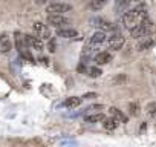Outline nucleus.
Instances as JSON below:
<instances>
[{
	"label": "nucleus",
	"instance_id": "1",
	"mask_svg": "<svg viewBox=\"0 0 156 147\" xmlns=\"http://www.w3.org/2000/svg\"><path fill=\"white\" fill-rule=\"evenodd\" d=\"M145 19H148L145 8H130L124 16H122V25L126 29L132 31L138 25H141Z\"/></svg>",
	"mask_w": 156,
	"mask_h": 147
},
{
	"label": "nucleus",
	"instance_id": "2",
	"mask_svg": "<svg viewBox=\"0 0 156 147\" xmlns=\"http://www.w3.org/2000/svg\"><path fill=\"white\" fill-rule=\"evenodd\" d=\"M151 31H153V22H151L150 19H145L141 25H138V26H136L135 29H132L130 32H132V37H133L135 40H141V38L150 35Z\"/></svg>",
	"mask_w": 156,
	"mask_h": 147
},
{
	"label": "nucleus",
	"instance_id": "3",
	"mask_svg": "<svg viewBox=\"0 0 156 147\" xmlns=\"http://www.w3.org/2000/svg\"><path fill=\"white\" fill-rule=\"evenodd\" d=\"M32 31H34V35L38 37L40 40H49L51 38V29H49V26H46L41 22H35L32 25Z\"/></svg>",
	"mask_w": 156,
	"mask_h": 147
},
{
	"label": "nucleus",
	"instance_id": "4",
	"mask_svg": "<svg viewBox=\"0 0 156 147\" xmlns=\"http://www.w3.org/2000/svg\"><path fill=\"white\" fill-rule=\"evenodd\" d=\"M69 11H72V6L69 3H51L46 8V13H49V16H63Z\"/></svg>",
	"mask_w": 156,
	"mask_h": 147
},
{
	"label": "nucleus",
	"instance_id": "5",
	"mask_svg": "<svg viewBox=\"0 0 156 147\" xmlns=\"http://www.w3.org/2000/svg\"><path fill=\"white\" fill-rule=\"evenodd\" d=\"M48 25L57 29H63L66 28V25H69V19H66L64 16H48Z\"/></svg>",
	"mask_w": 156,
	"mask_h": 147
},
{
	"label": "nucleus",
	"instance_id": "6",
	"mask_svg": "<svg viewBox=\"0 0 156 147\" xmlns=\"http://www.w3.org/2000/svg\"><path fill=\"white\" fill-rule=\"evenodd\" d=\"M124 37L119 34V32H115L113 35H110L109 38H107V43H109V48L110 49H113V51H118V49H121L122 46H124Z\"/></svg>",
	"mask_w": 156,
	"mask_h": 147
},
{
	"label": "nucleus",
	"instance_id": "7",
	"mask_svg": "<svg viewBox=\"0 0 156 147\" xmlns=\"http://www.w3.org/2000/svg\"><path fill=\"white\" fill-rule=\"evenodd\" d=\"M25 41H26V45H28L29 48H32V49H37V51H43V49H44L43 40H40L38 37H35V35H32V34L25 35Z\"/></svg>",
	"mask_w": 156,
	"mask_h": 147
},
{
	"label": "nucleus",
	"instance_id": "8",
	"mask_svg": "<svg viewBox=\"0 0 156 147\" xmlns=\"http://www.w3.org/2000/svg\"><path fill=\"white\" fill-rule=\"evenodd\" d=\"M11 49H12V41L9 34L2 32V35H0V51H2V54H8Z\"/></svg>",
	"mask_w": 156,
	"mask_h": 147
},
{
	"label": "nucleus",
	"instance_id": "9",
	"mask_svg": "<svg viewBox=\"0 0 156 147\" xmlns=\"http://www.w3.org/2000/svg\"><path fill=\"white\" fill-rule=\"evenodd\" d=\"M156 43V35H147L141 40H138V51H145L150 49Z\"/></svg>",
	"mask_w": 156,
	"mask_h": 147
},
{
	"label": "nucleus",
	"instance_id": "10",
	"mask_svg": "<svg viewBox=\"0 0 156 147\" xmlns=\"http://www.w3.org/2000/svg\"><path fill=\"white\" fill-rule=\"evenodd\" d=\"M106 40H107V35H106L104 32L98 31V32H95V34L90 37V40H89V43H87V45H90V46H94V48H100Z\"/></svg>",
	"mask_w": 156,
	"mask_h": 147
},
{
	"label": "nucleus",
	"instance_id": "11",
	"mask_svg": "<svg viewBox=\"0 0 156 147\" xmlns=\"http://www.w3.org/2000/svg\"><path fill=\"white\" fill-rule=\"evenodd\" d=\"M94 26H97L101 32H106V31H115V26L107 22V20H103V19H94Z\"/></svg>",
	"mask_w": 156,
	"mask_h": 147
},
{
	"label": "nucleus",
	"instance_id": "12",
	"mask_svg": "<svg viewBox=\"0 0 156 147\" xmlns=\"http://www.w3.org/2000/svg\"><path fill=\"white\" fill-rule=\"evenodd\" d=\"M57 37L61 38H75L78 37V32L72 28H63V29H57Z\"/></svg>",
	"mask_w": 156,
	"mask_h": 147
},
{
	"label": "nucleus",
	"instance_id": "13",
	"mask_svg": "<svg viewBox=\"0 0 156 147\" xmlns=\"http://www.w3.org/2000/svg\"><path fill=\"white\" fill-rule=\"evenodd\" d=\"M129 11V0H116L115 2V13L118 16H124Z\"/></svg>",
	"mask_w": 156,
	"mask_h": 147
},
{
	"label": "nucleus",
	"instance_id": "14",
	"mask_svg": "<svg viewBox=\"0 0 156 147\" xmlns=\"http://www.w3.org/2000/svg\"><path fill=\"white\" fill-rule=\"evenodd\" d=\"M112 61V54L110 52H98L97 55H95V63L97 64H107V63H110Z\"/></svg>",
	"mask_w": 156,
	"mask_h": 147
},
{
	"label": "nucleus",
	"instance_id": "15",
	"mask_svg": "<svg viewBox=\"0 0 156 147\" xmlns=\"http://www.w3.org/2000/svg\"><path fill=\"white\" fill-rule=\"evenodd\" d=\"M109 112H110V115H112V118H115L118 123H127V117H126V113H122L119 109H116V107H110L109 109Z\"/></svg>",
	"mask_w": 156,
	"mask_h": 147
},
{
	"label": "nucleus",
	"instance_id": "16",
	"mask_svg": "<svg viewBox=\"0 0 156 147\" xmlns=\"http://www.w3.org/2000/svg\"><path fill=\"white\" fill-rule=\"evenodd\" d=\"M81 101H83V98H78V97H70V98H66L64 100V107H67V109H75V107H78L81 104Z\"/></svg>",
	"mask_w": 156,
	"mask_h": 147
},
{
	"label": "nucleus",
	"instance_id": "17",
	"mask_svg": "<svg viewBox=\"0 0 156 147\" xmlns=\"http://www.w3.org/2000/svg\"><path fill=\"white\" fill-rule=\"evenodd\" d=\"M118 124H119V123H118L115 118H112V117L104 118V121H103V126H104L106 130H115V129L118 127Z\"/></svg>",
	"mask_w": 156,
	"mask_h": 147
},
{
	"label": "nucleus",
	"instance_id": "18",
	"mask_svg": "<svg viewBox=\"0 0 156 147\" xmlns=\"http://www.w3.org/2000/svg\"><path fill=\"white\" fill-rule=\"evenodd\" d=\"M107 2H109V0H90L89 6H90V9H94V11H100V9H103V8L107 5Z\"/></svg>",
	"mask_w": 156,
	"mask_h": 147
},
{
	"label": "nucleus",
	"instance_id": "19",
	"mask_svg": "<svg viewBox=\"0 0 156 147\" xmlns=\"http://www.w3.org/2000/svg\"><path fill=\"white\" fill-rule=\"evenodd\" d=\"M104 118H106V117H104L103 113H94V115H87L84 120H86V123H92V124H94V123H103Z\"/></svg>",
	"mask_w": 156,
	"mask_h": 147
},
{
	"label": "nucleus",
	"instance_id": "20",
	"mask_svg": "<svg viewBox=\"0 0 156 147\" xmlns=\"http://www.w3.org/2000/svg\"><path fill=\"white\" fill-rule=\"evenodd\" d=\"M101 74H103V70L100 69V67H87V75L89 77H92V78H97V77H100L101 75Z\"/></svg>",
	"mask_w": 156,
	"mask_h": 147
},
{
	"label": "nucleus",
	"instance_id": "21",
	"mask_svg": "<svg viewBox=\"0 0 156 147\" xmlns=\"http://www.w3.org/2000/svg\"><path fill=\"white\" fill-rule=\"evenodd\" d=\"M147 113L151 117V118H156V103H148L147 107H145Z\"/></svg>",
	"mask_w": 156,
	"mask_h": 147
},
{
	"label": "nucleus",
	"instance_id": "22",
	"mask_svg": "<svg viewBox=\"0 0 156 147\" xmlns=\"http://www.w3.org/2000/svg\"><path fill=\"white\" fill-rule=\"evenodd\" d=\"M48 41H49V43H48V49H49V52H55V48H57L55 38H49Z\"/></svg>",
	"mask_w": 156,
	"mask_h": 147
},
{
	"label": "nucleus",
	"instance_id": "23",
	"mask_svg": "<svg viewBox=\"0 0 156 147\" xmlns=\"http://www.w3.org/2000/svg\"><path fill=\"white\" fill-rule=\"evenodd\" d=\"M129 107H130V115H133V117L138 115V110H139V109H138V104H136V103H130Z\"/></svg>",
	"mask_w": 156,
	"mask_h": 147
},
{
	"label": "nucleus",
	"instance_id": "24",
	"mask_svg": "<svg viewBox=\"0 0 156 147\" xmlns=\"http://www.w3.org/2000/svg\"><path fill=\"white\" fill-rule=\"evenodd\" d=\"M103 109V104H95V106H90V107H87L86 110H101Z\"/></svg>",
	"mask_w": 156,
	"mask_h": 147
},
{
	"label": "nucleus",
	"instance_id": "25",
	"mask_svg": "<svg viewBox=\"0 0 156 147\" xmlns=\"http://www.w3.org/2000/svg\"><path fill=\"white\" fill-rule=\"evenodd\" d=\"M81 98H83V100H90V98H97V94H94V92H92V94H86V95H83Z\"/></svg>",
	"mask_w": 156,
	"mask_h": 147
}]
</instances>
